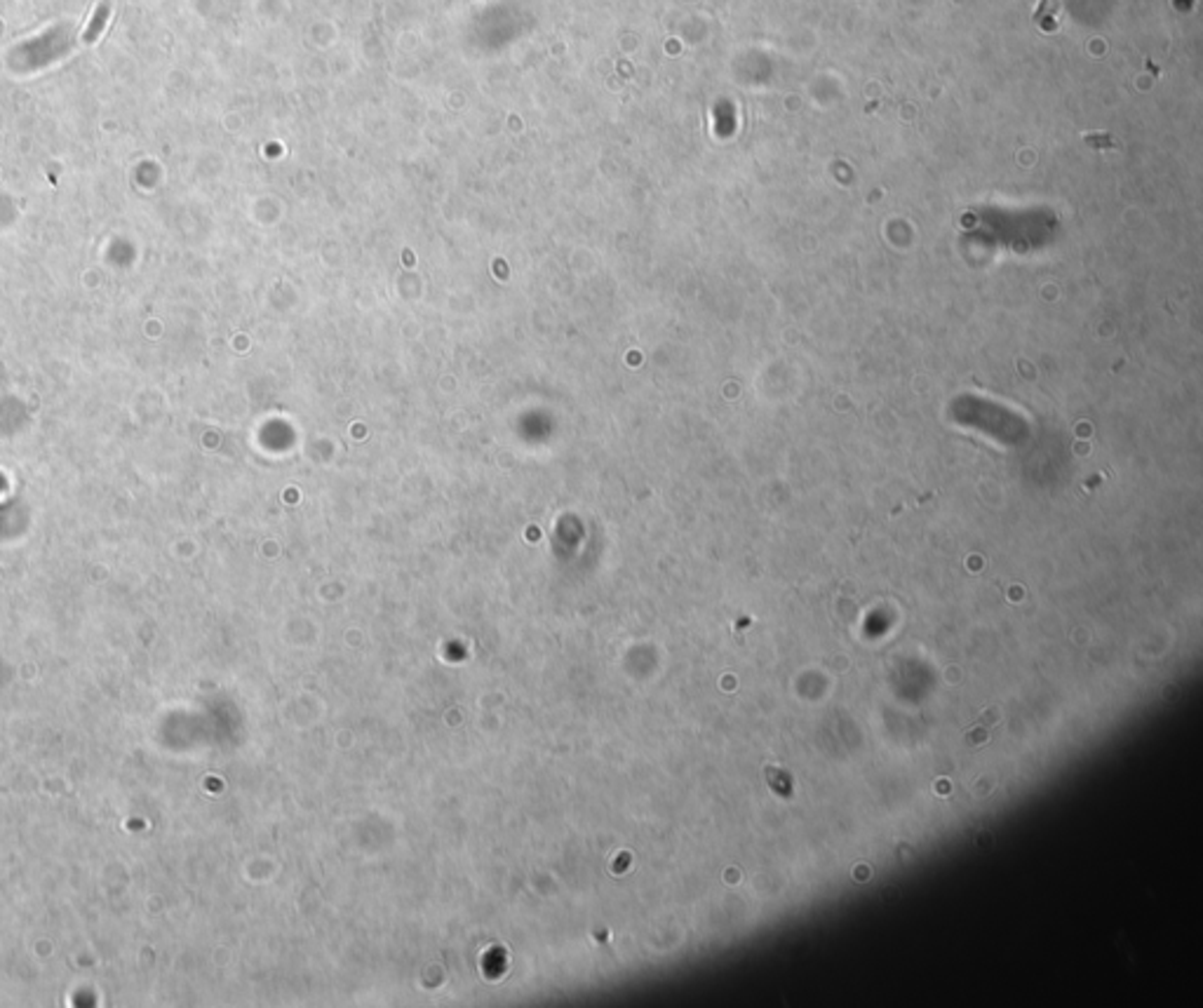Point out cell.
Segmentation results:
<instances>
[{
	"mask_svg": "<svg viewBox=\"0 0 1203 1008\" xmlns=\"http://www.w3.org/2000/svg\"><path fill=\"white\" fill-rule=\"evenodd\" d=\"M109 15H111V5H109V3H102V5H99V8L94 10V16L90 19V24H87L85 33H82V41H85V43H94V41H97V38L102 36L104 26H107Z\"/></svg>",
	"mask_w": 1203,
	"mask_h": 1008,
	"instance_id": "6da1fadb",
	"label": "cell"
}]
</instances>
